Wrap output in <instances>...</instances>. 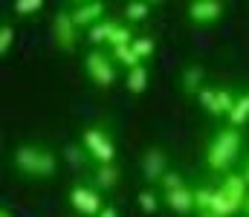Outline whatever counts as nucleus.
Instances as JSON below:
<instances>
[{"instance_id":"nucleus-1","label":"nucleus","mask_w":249,"mask_h":217,"mask_svg":"<svg viewBox=\"0 0 249 217\" xmlns=\"http://www.w3.org/2000/svg\"><path fill=\"white\" fill-rule=\"evenodd\" d=\"M241 148H244V136L238 134V128H220L206 148V165L217 174H226L238 162Z\"/></svg>"},{"instance_id":"nucleus-2","label":"nucleus","mask_w":249,"mask_h":217,"mask_svg":"<svg viewBox=\"0 0 249 217\" xmlns=\"http://www.w3.org/2000/svg\"><path fill=\"white\" fill-rule=\"evenodd\" d=\"M15 168L26 177H53L55 174V153L47 150V148H35V145H20L15 150Z\"/></svg>"},{"instance_id":"nucleus-3","label":"nucleus","mask_w":249,"mask_h":217,"mask_svg":"<svg viewBox=\"0 0 249 217\" xmlns=\"http://www.w3.org/2000/svg\"><path fill=\"white\" fill-rule=\"evenodd\" d=\"M81 145H84L87 156L96 159L99 165H113V159H116V145H113V139H110L107 131H102V128H87V131L81 134Z\"/></svg>"},{"instance_id":"nucleus-4","label":"nucleus","mask_w":249,"mask_h":217,"mask_svg":"<svg viewBox=\"0 0 249 217\" xmlns=\"http://www.w3.org/2000/svg\"><path fill=\"white\" fill-rule=\"evenodd\" d=\"M84 70H87L90 81H93L96 87H110V84L116 81V67H113V58H107V55H105V52H99V50H93V52L87 55Z\"/></svg>"},{"instance_id":"nucleus-5","label":"nucleus","mask_w":249,"mask_h":217,"mask_svg":"<svg viewBox=\"0 0 249 217\" xmlns=\"http://www.w3.org/2000/svg\"><path fill=\"white\" fill-rule=\"evenodd\" d=\"M70 206H72L81 217H99L102 209H105L102 194H99L96 188H90V185H75V188L70 191Z\"/></svg>"},{"instance_id":"nucleus-6","label":"nucleus","mask_w":249,"mask_h":217,"mask_svg":"<svg viewBox=\"0 0 249 217\" xmlns=\"http://www.w3.org/2000/svg\"><path fill=\"white\" fill-rule=\"evenodd\" d=\"M223 3L220 0H194L191 6H188V17H191V23H197V26H212V23H217L220 17H223Z\"/></svg>"},{"instance_id":"nucleus-7","label":"nucleus","mask_w":249,"mask_h":217,"mask_svg":"<svg viewBox=\"0 0 249 217\" xmlns=\"http://www.w3.org/2000/svg\"><path fill=\"white\" fill-rule=\"evenodd\" d=\"M72 20H75V26L81 29V26H87V29H93L96 23H102L105 20V3L102 0H81V3H75L72 6Z\"/></svg>"},{"instance_id":"nucleus-8","label":"nucleus","mask_w":249,"mask_h":217,"mask_svg":"<svg viewBox=\"0 0 249 217\" xmlns=\"http://www.w3.org/2000/svg\"><path fill=\"white\" fill-rule=\"evenodd\" d=\"M168 156L162 148H148V153L142 156V174L148 183H162V177L168 174Z\"/></svg>"},{"instance_id":"nucleus-9","label":"nucleus","mask_w":249,"mask_h":217,"mask_svg":"<svg viewBox=\"0 0 249 217\" xmlns=\"http://www.w3.org/2000/svg\"><path fill=\"white\" fill-rule=\"evenodd\" d=\"M53 32H55V41H58V47L61 50H75V41H78V26H75V20H72V15L70 12H58L55 15V23H53Z\"/></svg>"},{"instance_id":"nucleus-10","label":"nucleus","mask_w":249,"mask_h":217,"mask_svg":"<svg viewBox=\"0 0 249 217\" xmlns=\"http://www.w3.org/2000/svg\"><path fill=\"white\" fill-rule=\"evenodd\" d=\"M165 206L174 212V215H188V212H194L197 206H194V188H177V191H168L165 194Z\"/></svg>"},{"instance_id":"nucleus-11","label":"nucleus","mask_w":249,"mask_h":217,"mask_svg":"<svg viewBox=\"0 0 249 217\" xmlns=\"http://www.w3.org/2000/svg\"><path fill=\"white\" fill-rule=\"evenodd\" d=\"M212 215L217 217H232V215H241V206L223 191V188H214V197H212V209H209Z\"/></svg>"},{"instance_id":"nucleus-12","label":"nucleus","mask_w":249,"mask_h":217,"mask_svg":"<svg viewBox=\"0 0 249 217\" xmlns=\"http://www.w3.org/2000/svg\"><path fill=\"white\" fill-rule=\"evenodd\" d=\"M238 206H244V200L249 197V185H247V180L241 177V174H226V180H223V185H220Z\"/></svg>"},{"instance_id":"nucleus-13","label":"nucleus","mask_w":249,"mask_h":217,"mask_svg":"<svg viewBox=\"0 0 249 217\" xmlns=\"http://www.w3.org/2000/svg\"><path fill=\"white\" fill-rule=\"evenodd\" d=\"M235 101H238V96H232V90L223 87V90L214 93V104H212L209 113H212V116H226V119H229V113L235 110Z\"/></svg>"},{"instance_id":"nucleus-14","label":"nucleus","mask_w":249,"mask_h":217,"mask_svg":"<svg viewBox=\"0 0 249 217\" xmlns=\"http://www.w3.org/2000/svg\"><path fill=\"white\" fill-rule=\"evenodd\" d=\"M148 81H151V72L145 64H139V67H133V70H127V78H124V84H127V90L133 93V96H139V93H145V87H148Z\"/></svg>"},{"instance_id":"nucleus-15","label":"nucleus","mask_w":249,"mask_h":217,"mask_svg":"<svg viewBox=\"0 0 249 217\" xmlns=\"http://www.w3.org/2000/svg\"><path fill=\"white\" fill-rule=\"evenodd\" d=\"M249 122V93H244V96H238V101H235V110L229 113V128H244Z\"/></svg>"},{"instance_id":"nucleus-16","label":"nucleus","mask_w":249,"mask_h":217,"mask_svg":"<svg viewBox=\"0 0 249 217\" xmlns=\"http://www.w3.org/2000/svg\"><path fill=\"white\" fill-rule=\"evenodd\" d=\"M116 20H102V23H96L87 35H90V44H110V38H113V32H116Z\"/></svg>"},{"instance_id":"nucleus-17","label":"nucleus","mask_w":249,"mask_h":217,"mask_svg":"<svg viewBox=\"0 0 249 217\" xmlns=\"http://www.w3.org/2000/svg\"><path fill=\"white\" fill-rule=\"evenodd\" d=\"M96 185L105 188V191L116 188V185H119V168H116V165H99V168H96Z\"/></svg>"},{"instance_id":"nucleus-18","label":"nucleus","mask_w":249,"mask_h":217,"mask_svg":"<svg viewBox=\"0 0 249 217\" xmlns=\"http://www.w3.org/2000/svg\"><path fill=\"white\" fill-rule=\"evenodd\" d=\"M148 15H151V3H148V0H130V3L124 6V17H127L130 23H142Z\"/></svg>"},{"instance_id":"nucleus-19","label":"nucleus","mask_w":249,"mask_h":217,"mask_svg":"<svg viewBox=\"0 0 249 217\" xmlns=\"http://www.w3.org/2000/svg\"><path fill=\"white\" fill-rule=\"evenodd\" d=\"M200 84H203V70H200V67H188V70L183 72V90H186L188 96H197V93L203 90Z\"/></svg>"},{"instance_id":"nucleus-20","label":"nucleus","mask_w":249,"mask_h":217,"mask_svg":"<svg viewBox=\"0 0 249 217\" xmlns=\"http://www.w3.org/2000/svg\"><path fill=\"white\" fill-rule=\"evenodd\" d=\"M113 61L124 64L127 70H133V67H139V64H142V61H139V55L133 52V47H116V50H113Z\"/></svg>"},{"instance_id":"nucleus-21","label":"nucleus","mask_w":249,"mask_h":217,"mask_svg":"<svg viewBox=\"0 0 249 217\" xmlns=\"http://www.w3.org/2000/svg\"><path fill=\"white\" fill-rule=\"evenodd\" d=\"M136 203H139V209L145 212V215H154L157 209H160V200H157V194L154 191H139V197H136Z\"/></svg>"},{"instance_id":"nucleus-22","label":"nucleus","mask_w":249,"mask_h":217,"mask_svg":"<svg viewBox=\"0 0 249 217\" xmlns=\"http://www.w3.org/2000/svg\"><path fill=\"white\" fill-rule=\"evenodd\" d=\"M12 9H15V15H35L44 9V0H15Z\"/></svg>"},{"instance_id":"nucleus-23","label":"nucleus","mask_w":249,"mask_h":217,"mask_svg":"<svg viewBox=\"0 0 249 217\" xmlns=\"http://www.w3.org/2000/svg\"><path fill=\"white\" fill-rule=\"evenodd\" d=\"M130 47H133V52L139 55V61H145V58H151V55H154V41H151L148 35H142V38H136V41H133Z\"/></svg>"},{"instance_id":"nucleus-24","label":"nucleus","mask_w":249,"mask_h":217,"mask_svg":"<svg viewBox=\"0 0 249 217\" xmlns=\"http://www.w3.org/2000/svg\"><path fill=\"white\" fill-rule=\"evenodd\" d=\"M84 153H87V150H84L81 145H67V148H64V159H67L72 168H81V165H84Z\"/></svg>"},{"instance_id":"nucleus-25","label":"nucleus","mask_w":249,"mask_h":217,"mask_svg":"<svg viewBox=\"0 0 249 217\" xmlns=\"http://www.w3.org/2000/svg\"><path fill=\"white\" fill-rule=\"evenodd\" d=\"M212 197H214V188H197L194 191V206H197L200 215L212 209Z\"/></svg>"},{"instance_id":"nucleus-26","label":"nucleus","mask_w":249,"mask_h":217,"mask_svg":"<svg viewBox=\"0 0 249 217\" xmlns=\"http://www.w3.org/2000/svg\"><path fill=\"white\" fill-rule=\"evenodd\" d=\"M12 41H15V29H12V23H3L0 26V55H6L12 50Z\"/></svg>"},{"instance_id":"nucleus-27","label":"nucleus","mask_w":249,"mask_h":217,"mask_svg":"<svg viewBox=\"0 0 249 217\" xmlns=\"http://www.w3.org/2000/svg\"><path fill=\"white\" fill-rule=\"evenodd\" d=\"M160 185H162V191L168 194V191H177V188H183L186 183H183V177H180L177 171H168V174L162 177V183H160Z\"/></svg>"},{"instance_id":"nucleus-28","label":"nucleus","mask_w":249,"mask_h":217,"mask_svg":"<svg viewBox=\"0 0 249 217\" xmlns=\"http://www.w3.org/2000/svg\"><path fill=\"white\" fill-rule=\"evenodd\" d=\"M214 93H217V90H209V87H203V90L197 93V101L203 104V110H212V104H214Z\"/></svg>"},{"instance_id":"nucleus-29","label":"nucleus","mask_w":249,"mask_h":217,"mask_svg":"<svg viewBox=\"0 0 249 217\" xmlns=\"http://www.w3.org/2000/svg\"><path fill=\"white\" fill-rule=\"evenodd\" d=\"M99 217H119V212H116V206H105Z\"/></svg>"},{"instance_id":"nucleus-30","label":"nucleus","mask_w":249,"mask_h":217,"mask_svg":"<svg viewBox=\"0 0 249 217\" xmlns=\"http://www.w3.org/2000/svg\"><path fill=\"white\" fill-rule=\"evenodd\" d=\"M241 177L247 180V185H249V156H247V159H244V171H241Z\"/></svg>"},{"instance_id":"nucleus-31","label":"nucleus","mask_w":249,"mask_h":217,"mask_svg":"<svg viewBox=\"0 0 249 217\" xmlns=\"http://www.w3.org/2000/svg\"><path fill=\"white\" fill-rule=\"evenodd\" d=\"M241 215H244V217H249V197L244 200V206H241Z\"/></svg>"},{"instance_id":"nucleus-32","label":"nucleus","mask_w":249,"mask_h":217,"mask_svg":"<svg viewBox=\"0 0 249 217\" xmlns=\"http://www.w3.org/2000/svg\"><path fill=\"white\" fill-rule=\"evenodd\" d=\"M0 217H15V215H12L9 209H0Z\"/></svg>"},{"instance_id":"nucleus-33","label":"nucleus","mask_w":249,"mask_h":217,"mask_svg":"<svg viewBox=\"0 0 249 217\" xmlns=\"http://www.w3.org/2000/svg\"><path fill=\"white\" fill-rule=\"evenodd\" d=\"M200 217H217V215H212V212H203V215H200Z\"/></svg>"}]
</instances>
